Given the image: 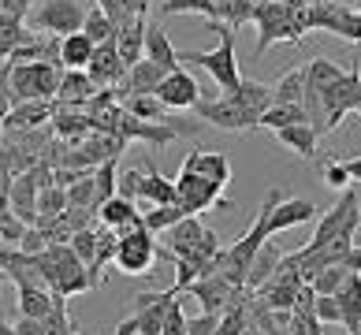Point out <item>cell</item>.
I'll return each mask as SVG.
<instances>
[{
  "label": "cell",
  "instance_id": "ab89813d",
  "mask_svg": "<svg viewBox=\"0 0 361 335\" xmlns=\"http://www.w3.org/2000/svg\"><path fill=\"white\" fill-rule=\"evenodd\" d=\"M68 246L75 250V257H78V261H82V264L90 268L93 253H97V227H86V231H75Z\"/></svg>",
  "mask_w": 361,
  "mask_h": 335
},
{
  "label": "cell",
  "instance_id": "836d02e7",
  "mask_svg": "<svg viewBox=\"0 0 361 335\" xmlns=\"http://www.w3.org/2000/svg\"><path fill=\"white\" fill-rule=\"evenodd\" d=\"M354 272H361L357 264H324V268H320V272L313 276L310 287H313L317 294H336V291L343 287V279L354 276Z\"/></svg>",
  "mask_w": 361,
  "mask_h": 335
},
{
  "label": "cell",
  "instance_id": "f6af8a7d",
  "mask_svg": "<svg viewBox=\"0 0 361 335\" xmlns=\"http://www.w3.org/2000/svg\"><path fill=\"white\" fill-rule=\"evenodd\" d=\"M313 317L320 324H339V305L331 294H317V305H313Z\"/></svg>",
  "mask_w": 361,
  "mask_h": 335
},
{
  "label": "cell",
  "instance_id": "ffe728a7",
  "mask_svg": "<svg viewBox=\"0 0 361 335\" xmlns=\"http://www.w3.org/2000/svg\"><path fill=\"white\" fill-rule=\"evenodd\" d=\"M52 101H19L16 109L8 112V119H4V130H42V127H49L52 123Z\"/></svg>",
  "mask_w": 361,
  "mask_h": 335
},
{
  "label": "cell",
  "instance_id": "11a10c76",
  "mask_svg": "<svg viewBox=\"0 0 361 335\" xmlns=\"http://www.w3.org/2000/svg\"><path fill=\"white\" fill-rule=\"evenodd\" d=\"M0 134H4V127H0Z\"/></svg>",
  "mask_w": 361,
  "mask_h": 335
},
{
  "label": "cell",
  "instance_id": "6f0895ef",
  "mask_svg": "<svg viewBox=\"0 0 361 335\" xmlns=\"http://www.w3.org/2000/svg\"><path fill=\"white\" fill-rule=\"evenodd\" d=\"M357 335H361V331H357Z\"/></svg>",
  "mask_w": 361,
  "mask_h": 335
},
{
  "label": "cell",
  "instance_id": "d590c367",
  "mask_svg": "<svg viewBox=\"0 0 361 335\" xmlns=\"http://www.w3.org/2000/svg\"><path fill=\"white\" fill-rule=\"evenodd\" d=\"M30 42V34H26V23L19 19H8V16H0V56H11L19 45Z\"/></svg>",
  "mask_w": 361,
  "mask_h": 335
},
{
  "label": "cell",
  "instance_id": "f546056e",
  "mask_svg": "<svg viewBox=\"0 0 361 335\" xmlns=\"http://www.w3.org/2000/svg\"><path fill=\"white\" fill-rule=\"evenodd\" d=\"M298 123H310L302 104H269L261 112V130H272V134L283 127H298Z\"/></svg>",
  "mask_w": 361,
  "mask_h": 335
},
{
  "label": "cell",
  "instance_id": "ba28073f",
  "mask_svg": "<svg viewBox=\"0 0 361 335\" xmlns=\"http://www.w3.org/2000/svg\"><path fill=\"white\" fill-rule=\"evenodd\" d=\"M361 104V71H357V60L350 71H343L339 83H331L324 93V130H339V123L346 119V112H357Z\"/></svg>",
  "mask_w": 361,
  "mask_h": 335
},
{
  "label": "cell",
  "instance_id": "7c38bea8",
  "mask_svg": "<svg viewBox=\"0 0 361 335\" xmlns=\"http://www.w3.org/2000/svg\"><path fill=\"white\" fill-rule=\"evenodd\" d=\"M153 97L164 104V109L171 112V109H194L197 101H202V86H197V78L190 75V71H171V75H164V83L157 86V93Z\"/></svg>",
  "mask_w": 361,
  "mask_h": 335
},
{
  "label": "cell",
  "instance_id": "e575fe53",
  "mask_svg": "<svg viewBox=\"0 0 361 335\" xmlns=\"http://www.w3.org/2000/svg\"><path fill=\"white\" fill-rule=\"evenodd\" d=\"M82 34L90 37L93 45H109L112 34H116V23L104 16L101 8H90V11H86V23H82Z\"/></svg>",
  "mask_w": 361,
  "mask_h": 335
},
{
  "label": "cell",
  "instance_id": "484cf974",
  "mask_svg": "<svg viewBox=\"0 0 361 335\" xmlns=\"http://www.w3.org/2000/svg\"><path fill=\"white\" fill-rule=\"evenodd\" d=\"M52 134H60V138H71V142H82L86 134H93L90 119L82 109H56L52 112Z\"/></svg>",
  "mask_w": 361,
  "mask_h": 335
},
{
  "label": "cell",
  "instance_id": "1f68e13d",
  "mask_svg": "<svg viewBox=\"0 0 361 335\" xmlns=\"http://www.w3.org/2000/svg\"><path fill=\"white\" fill-rule=\"evenodd\" d=\"M123 112L135 116V119H145V123H168V109L160 104L153 93H138V97H123Z\"/></svg>",
  "mask_w": 361,
  "mask_h": 335
},
{
  "label": "cell",
  "instance_id": "e0dca14e",
  "mask_svg": "<svg viewBox=\"0 0 361 335\" xmlns=\"http://www.w3.org/2000/svg\"><path fill=\"white\" fill-rule=\"evenodd\" d=\"M112 45L119 52V60L127 67H135L145 56V16L138 19H119L116 23V34H112Z\"/></svg>",
  "mask_w": 361,
  "mask_h": 335
},
{
  "label": "cell",
  "instance_id": "52a82bcc",
  "mask_svg": "<svg viewBox=\"0 0 361 335\" xmlns=\"http://www.w3.org/2000/svg\"><path fill=\"white\" fill-rule=\"evenodd\" d=\"M123 276H145L157 264V243L145 227H130L119 231V246H116V261H112Z\"/></svg>",
  "mask_w": 361,
  "mask_h": 335
},
{
  "label": "cell",
  "instance_id": "9c48e42d",
  "mask_svg": "<svg viewBox=\"0 0 361 335\" xmlns=\"http://www.w3.org/2000/svg\"><path fill=\"white\" fill-rule=\"evenodd\" d=\"M194 112H197L202 123L216 127V130H227V134L257 130V116H250L243 104H235L231 97H224V93H216V97H209V101H197Z\"/></svg>",
  "mask_w": 361,
  "mask_h": 335
},
{
  "label": "cell",
  "instance_id": "9a60e30c",
  "mask_svg": "<svg viewBox=\"0 0 361 335\" xmlns=\"http://www.w3.org/2000/svg\"><path fill=\"white\" fill-rule=\"evenodd\" d=\"M179 171H186V176H197V179H209V183H216V186L231 183V160H227L224 153H209V150L186 153Z\"/></svg>",
  "mask_w": 361,
  "mask_h": 335
},
{
  "label": "cell",
  "instance_id": "f1b7e54d",
  "mask_svg": "<svg viewBox=\"0 0 361 335\" xmlns=\"http://www.w3.org/2000/svg\"><path fill=\"white\" fill-rule=\"evenodd\" d=\"M276 138L287 145L290 153H298L302 160H313L317 157V138L320 134L310 127V123H298V127H283V130H276Z\"/></svg>",
  "mask_w": 361,
  "mask_h": 335
},
{
  "label": "cell",
  "instance_id": "30bf717a",
  "mask_svg": "<svg viewBox=\"0 0 361 335\" xmlns=\"http://www.w3.org/2000/svg\"><path fill=\"white\" fill-rule=\"evenodd\" d=\"M224 186L209 183V179H197V176H186V171H179L176 179V205L183 209V217H202V212H209L212 205H227V197H220Z\"/></svg>",
  "mask_w": 361,
  "mask_h": 335
},
{
  "label": "cell",
  "instance_id": "44dd1931",
  "mask_svg": "<svg viewBox=\"0 0 361 335\" xmlns=\"http://www.w3.org/2000/svg\"><path fill=\"white\" fill-rule=\"evenodd\" d=\"M97 220L104 227H112V231H130V227H142V212H138V201H130V197H109V201H101L97 205Z\"/></svg>",
  "mask_w": 361,
  "mask_h": 335
},
{
  "label": "cell",
  "instance_id": "ee69618b",
  "mask_svg": "<svg viewBox=\"0 0 361 335\" xmlns=\"http://www.w3.org/2000/svg\"><path fill=\"white\" fill-rule=\"evenodd\" d=\"M324 183L331 186V190H350V176H346V164L343 160H331L328 157V168H324Z\"/></svg>",
  "mask_w": 361,
  "mask_h": 335
},
{
  "label": "cell",
  "instance_id": "74e56055",
  "mask_svg": "<svg viewBox=\"0 0 361 335\" xmlns=\"http://www.w3.org/2000/svg\"><path fill=\"white\" fill-rule=\"evenodd\" d=\"M63 209H68V190H60V186L37 190V217H60Z\"/></svg>",
  "mask_w": 361,
  "mask_h": 335
},
{
  "label": "cell",
  "instance_id": "c3c4849f",
  "mask_svg": "<svg viewBox=\"0 0 361 335\" xmlns=\"http://www.w3.org/2000/svg\"><path fill=\"white\" fill-rule=\"evenodd\" d=\"M346 164V176H350V183H361V157H350V160H343Z\"/></svg>",
  "mask_w": 361,
  "mask_h": 335
},
{
  "label": "cell",
  "instance_id": "8fae6325",
  "mask_svg": "<svg viewBox=\"0 0 361 335\" xmlns=\"http://www.w3.org/2000/svg\"><path fill=\"white\" fill-rule=\"evenodd\" d=\"M305 19H310V30H328L350 45H361V11L339 8V4H317V8H305Z\"/></svg>",
  "mask_w": 361,
  "mask_h": 335
},
{
  "label": "cell",
  "instance_id": "bcb514c9",
  "mask_svg": "<svg viewBox=\"0 0 361 335\" xmlns=\"http://www.w3.org/2000/svg\"><path fill=\"white\" fill-rule=\"evenodd\" d=\"M313 305H317V291L310 284H302L298 291H294V305H290V313H313Z\"/></svg>",
  "mask_w": 361,
  "mask_h": 335
},
{
  "label": "cell",
  "instance_id": "d4e9b609",
  "mask_svg": "<svg viewBox=\"0 0 361 335\" xmlns=\"http://www.w3.org/2000/svg\"><path fill=\"white\" fill-rule=\"evenodd\" d=\"M93 49H97V45H93L82 30L60 37V67H63V71H86Z\"/></svg>",
  "mask_w": 361,
  "mask_h": 335
},
{
  "label": "cell",
  "instance_id": "83f0119b",
  "mask_svg": "<svg viewBox=\"0 0 361 335\" xmlns=\"http://www.w3.org/2000/svg\"><path fill=\"white\" fill-rule=\"evenodd\" d=\"M16 298H19V317H30V320H45L52 310V291L49 287H16Z\"/></svg>",
  "mask_w": 361,
  "mask_h": 335
},
{
  "label": "cell",
  "instance_id": "7a4b0ae2",
  "mask_svg": "<svg viewBox=\"0 0 361 335\" xmlns=\"http://www.w3.org/2000/svg\"><path fill=\"white\" fill-rule=\"evenodd\" d=\"M30 257H34V268H37V276H42V284L52 294H60V298L93 291L90 268L75 257L71 246H49L42 253H30Z\"/></svg>",
  "mask_w": 361,
  "mask_h": 335
},
{
  "label": "cell",
  "instance_id": "603a6c76",
  "mask_svg": "<svg viewBox=\"0 0 361 335\" xmlns=\"http://www.w3.org/2000/svg\"><path fill=\"white\" fill-rule=\"evenodd\" d=\"M138 201H145V205H176V183L160 176V168L145 164L142 168V186H138Z\"/></svg>",
  "mask_w": 361,
  "mask_h": 335
},
{
  "label": "cell",
  "instance_id": "f5cc1de1",
  "mask_svg": "<svg viewBox=\"0 0 361 335\" xmlns=\"http://www.w3.org/2000/svg\"><path fill=\"white\" fill-rule=\"evenodd\" d=\"M68 335H78V331H75V328H71V331H68Z\"/></svg>",
  "mask_w": 361,
  "mask_h": 335
},
{
  "label": "cell",
  "instance_id": "816d5d0a",
  "mask_svg": "<svg viewBox=\"0 0 361 335\" xmlns=\"http://www.w3.org/2000/svg\"><path fill=\"white\" fill-rule=\"evenodd\" d=\"M109 4H112V0H97V8H101V11H109Z\"/></svg>",
  "mask_w": 361,
  "mask_h": 335
},
{
  "label": "cell",
  "instance_id": "7dc6e473",
  "mask_svg": "<svg viewBox=\"0 0 361 335\" xmlns=\"http://www.w3.org/2000/svg\"><path fill=\"white\" fill-rule=\"evenodd\" d=\"M16 335H49L42 320H30V317H19L16 320Z\"/></svg>",
  "mask_w": 361,
  "mask_h": 335
},
{
  "label": "cell",
  "instance_id": "9f6ffc18",
  "mask_svg": "<svg viewBox=\"0 0 361 335\" xmlns=\"http://www.w3.org/2000/svg\"><path fill=\"white\" fill-rule=\"evenodd\" d=\"M357 253H361V246H357Z\"/></svg>",
  "mask_w": 361,
  "mask_h": 335
},
{
  "label": "cell",
  "instance_id": "7bdbcfd3",
  "mask_svg": "<svg viewBox=\"0 0 361 335\" xmlns=\"http://www.w3.org/2000/svg\"><path fill=\"white\" fill-rule=\"evenodd\" d=\"M160 335H186V313H183L179 294L171 298V305L164 310V328H160Z\"/></svg>",
  "mask_w": 361,
  "mask_h": 335
},
{
  "label": "cell",
  "instance_id": "8992f818",
  "mask_svg": "<svg viewBox=\"0 0 361 335\" xmlns=\"http://www.w3.org/2000/svg\"><path fill=\"white\" fill-rule=\"evenodd\" d=\"M30 26L45 30L49 37H68L78 34L86 23V8L78 0H37V8L30 11Z\"/></svg>",
  "mask_w": 361,
  "mask_h": 335
},
{
  "label": "cell",
  "instance_id": "5bb4252c",
  "mask_svg": "<svg viewBox=\"0 0 361 335\" xmlns=\"http://www.w3.org/2000/svg\"><path fill=\"white\" fill-rule=\"evenodd\" d=\"M183 291H186V294H194V298L202 302V310H205V313H224L227 305H231L238 294H243L238 287L227 284L224 276H202V279H194V284H190V287H183ZM183 291H179V294H183Z\"/></svg>",
  "mask_w": 361,
  "mask_h": 335
},
{
  "label": "cell",
  "instance_id": "4fadbf2b",
  "mask_svg": "<svg viewBox=\"0 0 361 335\" xmlns=\"http://www.w3.org/2000/svg\"><path fill=\"white\" fill-rule=\"evenodd\" d=\"M127 71H130V67L119 60V52H116L112 42L93 49V56H90V63H86V75H90V83L97 86V90H116V86L127 78Z\"/></svg>",
  "mask_w": 361,
  "mask_h": 335
},
{
  "label": "cell",
  "instance_id": "277c9868",
  "mask_svg": "<svg viewBox=\"0 0 361 335\" xmlns=\"http://www.w3.org/2000/svg\"><path fill=\"white\" fill-rule=\"evenodd\" d=\"M60 63H8V97L11 101H52L60 90Z\"/></svg>",
  "mask_w": 361,
  "mask_h": 335
},
{
  "label": "cell",
  "instance_id": "7402d4cb",
  "mask_svg": "<svg viewBox=\"0 0 361 335\" xmlns=\"http://www.w3.org/2000/svg\"><path fill=\"white\" fill-rule=\"evenodd\" d=\"M145 60L157 63V67H164V71H179V52L176 45L168 42V34H164V26H157V23H145Z\"/></svg>",
  "mask_w": 361,
  "mask_h": 335
},
{
  "label": "cell",
  "instance_id": "2e32d148",
  "mask_svg": "<svg viewBox=\"0 0 361 335\" xmlns=\"http://www.w3.org/2000/svg\"><path fill=\"white\" fill-rule=\"evenodd\" d=\"M37 176H34V168L30 171H23V176H16L11 179V186H8V205H11V217L16 220H23L26 227H30L34 220H37Z\"/></svg>",
  "mask_w": 361,
  "mask_h": 335
},
{
  "label": "cell",
  "instance_id": "f35d334b",
  "mask_svg": "<svg viewBox=\"0 0 361 335\" xmlns=\"http://www.w3.org/2000/svg\"><path fill=\"white\" fill-rule=\"evenodd\" d=\"M68 205H82V209H97V190H93V171H86L75 186H68Z\"/></svg>",
  "mask_w": 361,
  "mask_h": 335
},
{
  "label": "cell",
  "instance_id": "cb8c5ba5",
  "mask_svg": "<svg viewBox=\"0 0 361 335\" xmlns=\"http://www.w3.org/2000/svg\"><path fill=\"white\" fill-rule=\"evenodd\" d=\"M224 97H231L235 104H243L250 116H257V127H261V112L272 104V86L264 83H253V78H243L231 93H224Z\"/></svg>",
  "mask_w": 361,
  "mask_h": 335
},
{
  "label": "cell",
  "instance_id": "f907efd6",
  "mask_svg": "<svg viewBox=\"0 0 361 335\" xmlns=\"http://www.w3.org/2000/svg\"><path fill=\"white\" fill-rule=\"evenodd\" d=\"M0 335H16V324H8L4 313H0Z\"/></svg>",
  "mask_w": 361,
  "mask_h": 335
},
{
  "label": "cell",
  "instance_id": "d6a6232c",
  "mask_svg": "<svg viewBox=\"0 0 361 335\" xmlns=\"http://www.w3.org/2000/svg\"><path fill=\"white\" fill-rule=\"evenodd\" d=\"M179 220H183V209L179 205H145V212H142V227L149 235H164Z\"/></svg>",
  "mask_w": 361,
  "mask_h": 335
},
{
  "label": "cell",
  "instance_id": "5b68a950",
  "mask_svg": "<svg viewBox=\"0 0 361 335\" xmlns=\"http://www.w3.org/2000/svg\"><path fill=\"white\" fill-rule=\"evenodd\" d=\"M317 217V205L305 197H283V190H269L264 205L257 212V224L264 227V235H279V231H290V227H302Z\"/></svg>",
  "mask_w": 361,
  "mask_h": 335
},
{
  "label": "cell",
  "instance_id": "b9f144b4",
  "mask_svg": "<svg viewBox=\"0 0 361 335\" xmlns=\"http://www.w3.org/2000/svg\"><path fill=\"white\" fill-rule=\"evenodd\" d=\"M287 335H324V324L313 313H290L287 317Z\"/></svg>",
  "mask_w": 361,
  "mask_h": 335
},
{
  "label": "cell",
  "instance_id": "681fc988",
  "mask_svg": "<svg viewBox=\"0 0 361 335\" xmlns=\"http://www.w3.org/2000/svg\"><path fill=\"white\" fill-rule=\"evenodd\" d=\"M116 335H138V320H135V313H130L127 320H119V328H116Z\"/></svg>",
  "mask_w": 361,
  "mask_h": 335
},
{
  "label": "cell",
  "instance_id": "4316f807",
  "mask_svg": "<svg viewBox=\"0 0 361 335\" xmlns=\"http://www.w3.org/2000/svg\"><path fill=\"white\" fill-rule=\"evenodd\" d=\"M279 257H283V253H279V246L272 243H264L261 250H257V257H253V264H250V276H246V291H257V287H264L272 279V272H276V264H279Z\"/></svg>",
  "mask_w": 361,
  "mask_h": 335
},
{
  "label": "cell",
  "instance_id": "3957f363",
  "mask_svg": "<svg viewBox=\"0 0 361 335\" xmlns=\"http://www.w3.org/2000/svg\"><path fill=\"white\" fill-rule=\"evenodd\" d=\"M209 30L220 34V45L209 49V52H179V63L205 67L209 78L216 83V90H220V93H231L238 83H243L238 56H235V30H231V26H220V23H209Z\"/></svg>",
  "mask_w": 361,
  "mask_h": 335
},
{
  "label": "cell",
  "instance_id": "60d3db41",
  "mask_svg": "<svg viewBox=\"0 0 361 335\" xmlns=\"http://www.w3.org/2000/svg\"><path fill=\"white\" fill-rule=\"evenodd\" d=\"M145 11H149V0H112L104 16H109L112 23H119V19H138V16H145Z\"/></svg>",
  "mask_w": 361,
  "mask_h": 335
},
{
  "label": "cell",
  "instance_id": "6da1fadb",
  "mask_svg": "<svg viewBox=\"0 0 361 335\" xmlns=\"http://www.w3.org/2000/svg\"><path fill=\"white\" fill-rule=\"evenodd\" d=\"M253 23H257V49H253V56H264V49L276 42L298 45L310 34L305 8L294 4V0H261V4H253Z\"/></svg>",
  "mask_w": 361,
  "mask_h": 335
},
{
  "label": "cell",
  "instance_id": "d6986e66",
  "mask_svg": "<svg viewBox=\"0 0 361 335\" xmlns=\"http://www.w3.org/2000/svg\"><path fill=\"white\" fill-rule=\"evenodd\" d=\"M93 93H97V86L90 83L86 71H63L60 90L52 97V109H86Z\"/></svg>",
  "mask_w": 361,
  "mask_h": 335
},
{
  "label": "cell",
  "instance_id": "ac0fdd59",
  "mask_svg": "<svg viewBox=\"0 0 361 335\" xmlns=\"http://www.w3.org/2000/svg\"><path fill=\"white\" fill-rule=\"evenodd\" d=\"M339 305V324L346 328V335H357L361 331V272L346 276L343 287L331 294Z\"/></svg>",
  "mask_w": 361,
  "mask_h": 335
},
{
  "label": "cell",
  "instance_id": "8d00e7d4",
  "mask_svg": "<svg viewBox=\"0 0 361 335\" xmlns=\"http://www.w3.org/2000/svg\"><path fill=\"white\" fill-rule=\"evenodd\" d=\"M116 168H119V160H104V164L93 168V190H97V205H101V201H109V197H116Z\"/></svg>",
  "mask_w": 361,
  "mask_h": 335
},
{
  "label": "cell",
  "instance_id": "4dcf8cb0",
  "mask_svg": "<svg viewBox=\"0 0 361 335\" xmlns=\"http://www.w3.org/2000/svg\"><path fill=\"white\" fill-rule=\"evenodd\" d=\"M302 97H305V67H290L272 86V104H302Z\"/></svg>",
  "mask_w": 361,
  "mask_h": 335
},
{
  "label": "cell",
  "instance_id": "db71d44e",
  "mask_svg": "<svg viewBox=\"0 0 361 335\" xmlns=\"http://www.w3.org/2000/svg\"><path fill=\"white\" fill-rule=\"evenodd\" d=\"M357 116H361V104H357Z\"/></svg>",
  "mask_w": 361,
  "mask_h": 335
}]
</instances>
